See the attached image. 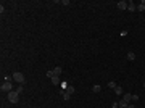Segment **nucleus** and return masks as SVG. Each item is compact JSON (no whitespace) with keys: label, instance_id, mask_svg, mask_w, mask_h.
Listing matches in <instances>:
<instances>
[{"label":"nucleus","instance_id":"obj_1","mask_svg":"<svg viewBox=\"0 0 145 108\" xmlns=\"http://www.w3.org/2000/svg\"><path fill=\"white\" fill-rule=\"evenodd\" d=\"M7 99H8L10 103H18V102H19V94L16 92V90H11V92H8Z\"/></svg>","mask_w":145,"mask_h":108},{"label":"nucleus","instance_id":"obj_2","mask_svg":"<svg viewBox=\"0 0 145 108\" xmlns=\"http://www.w3.org/2000/svg\"><path fill=\"white\" fill-rule=\"evenodd\" d=\"M13 79L18 82L19 86H23V84H24V74H23V73H19V71H16L15 74H13Z\"/></svg>","mask_w":145,"mask_h":108},{"label":"nucleus","instance_id":"obj_3","mask_svg":"<svg viewBox=\"0 0 145 108\" xmlns=\"http://www.w3.org/2000/svg\"><path fill=\"white\" fill-rule=\"evenodd\" d=\"M0 89H2V92H7V94H8V92L13 90V84H11L10 81H5L3 84H2V87H0Z\"/></svg>","mask_w":145,"mask_h":108},{"label":"nucleus","instance_id":"obj_4","mask_svg":"<svg viewBox=\"0 0 145 108\" xmlns=\"http://www.w3.org/2000/svg\"><path fill=\"white\" fill-rule=\"evenodd\" d=\"M127 2H124V0H121V2H118V8L119 10H127Z\"/></svg>","mask_w":145,"mask_h":108},{"label":"nucleus","instance_id":"obj_5","mask_svg":"<svg viewBox=\"0 0 145 108\" xmlns=\"http://www.w3.org/2000/svg\"><path fill=\"white\" fill-rule=\"evenodd\" d=\"M123 100L127 102V103H131V100H132V94H124V95H123Z\"/></svg>","mask_w":145,"mask_h":108},{"label":"nucleus","instance_id":"obj_6","mask_svg":"<svg viewBox=\"0 0 145 108\" xmlns=\"http://www.w3.org/2000/svg\"><path fill=\"white\" fill-rule=\"evenodd\" d=\"M50 82H52V84H55V86H56V84H61V81H60V76H53V78L50 79Z\"/></svg>","mask_w":145,"mask_h":108},{"label":"nucleus","instance_id":"obj_7","mask_svg":"<svg viewBox=\"0 0 145 108\" xmlns=\"http://www.w3.org/2000/svg\"><path fill=\"white\" fill-rule=\"evenodd\" d=\"M115 94H116V95H123V92H124V90H123V87H121V86H116V87H115Z\"/></svg>","mask_w":145,"mask_h":108},{"label":"nucleus","instance_id":"obj_8","mask_svg":"<svg viewBox=\"0 0 145 108\" xmlns=\"http://www.w3.org/2000/svg\"><path fill=\"white\" fill-rule=\"evenodd\" d=\"M127 105H129V103H127V102H124L123 99L119 100V103H118V107H119V108H127Z\"/></svg>","mask_w":145,"mask_h":108},{"label":"nucleus","instance_id":"obj_9","mask_svg":"<svg viewBox=\"0 0 145 108\" xmlns=\"http://www.w3.org/2000/svg\"><path fill=\"white\" fill-rule=\"evenodd\" d=\"M52 71H53V74H55V76H60V74H61V71H63V69H61L60 66H56L55 69H52Z\"/></svg>","mask_w":145,"mask_h":108},{"label":"nucleus","instance_id":"obj_10","mask_svg":"<svg viewBox=\"0 0 145 108\" xmlns=\"http://www.w3.org/2000/svg\"><path fill=\"white\" fill-rule=\"evenodd\" d=\"M74 87H72V86H68V87H66V90H64V92H66V94H69V95H71V94H74Z\"/></svg>","mask_w":145,"mask_h":108},{"label":"nucleus","instance_id":"obj_11","mask_svg":"<svg viewBox=\"0 0 145 108\" xmlns=\"http://www.w3.org/2000/svg\"><path fill=\"white\" fill-rule=\"evenodd\" d=\"M127 60H131V61H134V60H136V55H134V52H129V53H127Z\"/></svg>","mask_w":145,"mask_h":108},{"label":"nucleus","instance_id":"obj_12","mask_svg":"<svg viewBox=\"0 0 145 108\" xmlns=\"http://www.w3.org/2000/svg\"><path fill=\"white\" fill-rule=\"evenodd\" d=\"M127 10H129V11H136L137 7L134 5V3H129V5H127Z\"/></svg>","mask_w":145,"mask_h":108},{"label":"nucleus","instance_id":"obj_13","mask_svg":"<svg viewBox=\"0 0 145 108\" xmlns=\"http://www.w3.org/2000/svg\"><path fill=\"white\" fill-rule=\"evenodd\" d=\"M92 90H94V92H95V94H98L100 90H102V87H100L98 84H95V86H94V87H92Z\"/></svg>","mask_w":145,"mask_h":108},{"label":"nucleus","instance_id":"obj_14","mask_svg":"<svg viewBox=\"0 0 145 108\" xmlns=\"http://www.w3.org/2000/svg\"><path fill=\"white\" fill-rule=\"evenodd\" d=\"M137 10L139 11H145V2H142L140 5H137Z\"/></svg>","mask_w":145,"mask_h":108},{"label":"nucleus","instance_id":"obj_15","mask_svg":"<svg viewBox=\"0 0 145 108\" xmlns=\"http://www.w3.org/2000/svg\"><path fill=\"white\" fill-rule=\"evenodd\" d=\"M108 87H110V89H115V87H116V82H115V81H110L108 82Z\"/></svg>","mask_w":145,"mask_h":108},{"label":"nucleus","instance_id":"obj_16","mask_svg":"<svg viewBox=\"0 0 145 108\" xmlns=\"http://www.w3.org/2000/svg\"><path fill=\"white\" fill-rule=\"evenodd\" d=\"M53 76H55V74H53V71H52V69H50V71H47V78H48V79H52Z\"/></svg>","mask_w":145,"mask_h":108},{"label":"nucleus","instance_id":"obj_17","mask_svg":"<svg viewBox=\"0 0 145 108\" xmlns=\"http://www.w3.org/2000/svg\"><path fill=\"white\" fill-rule=\"evenodd\" d=\"M69 97H71L69 94H66V92H63V99H64V100H69Z\"/></svg>","mask_w":145,"mask_h":108},{"label":"nucleus","instance_id":"obj_18","mask_svg":"<svg viewBox=\"0 0 145 108\" xmlns=\"http://www.w3.org/2000/svg\"><path fill=\"white\" fill-rule=\"evenodd\" d=\"M16 92H18V94H21V92H23V86H19L18 89H16Z\"/></svg>","mask_w":145,"mask_h":108},{"label":"nucleus","instance_id":"obj_19","mask_svg":"<svg viewBox=\"0 0 145 108\" xmlns=\"http://www.w3.org/2000/svg\"><path fill=\"white\" fill-rule=\"evenodd\" d=\"M144 87H145V81H144Z\"/></svg>","mask_w":145,"mask_h":108}]
</instances>
